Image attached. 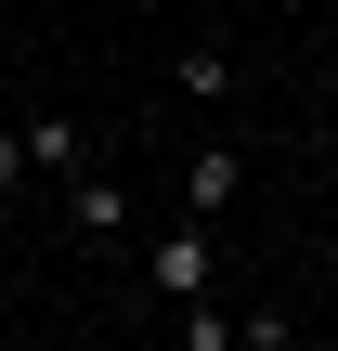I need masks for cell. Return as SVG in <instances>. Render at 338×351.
<instances>
[{
    "label": "cell",
    "instance_id": "obj_1",
    "mask_svg": "<svg viewBox=\"0 0 338 351\" xmlns=\"http://www.w3.org/2000/svg\"><path fill=\"white\" fill-rule=\"evenodd\" d=\"M26 169L78 182V169H91V130H78V117H39V130H26Z\"/></svg>",
    "mask_w": 338,
    "mask_h": 351
},
{
    "label": "cell",
    "instance_id": "obj_2",
    "mask_svg": "<svg viewBox=\"0 0 338 351\" xmlns=\"http://www.w3.org/2000/svg\"><path fill=\"white\" fill-rule=\"evenodd\" d=\"M234 182H248V156H234V143H208V156L182 169V208L208 221V208H234Z\"/></svg>",
    "mask_w": 338,
    "mask_h": 351
},
{
    "label": "cell",
    "instance_id": "obj_3",
    "mask_svg": "<svg viewBox=\"0 0 338 351\" xmlns=\"http://www.w3.org/2000/svg\"><path fill=\"white\" fill-rule=\"evenodd\" d=\"M156 300H208V234H195V221L156 247Z\"/></svg>",
    "mask_w": 338,
    "mask_h": 351
},
{
    "label": "cell",
    "instance_id": "obj_4",
    "mask_svg": "<svg viewBox=\"0 0 338 351\" xmlns=\"http://www.w3.org/2000/svg\"><path fill=\"white\" fill-rule=\"evenodd\" d=\"M65 208H78V234H130V182H104V169H78Z\"/></svg>",
    "mask_w": 338,
    "mask_h": 351
},
{
    "label": "cell",
    "instance_id": "obj_5",
    "mask_svg": "<svg viewBox=\"0 0 338 351\" xmlns=\"http://www.w3.org/2000/svg\"><path fill=\"white\" fill-rule=\"evenodd\" d=\"M182 91H195V104H221V91H234V52H208V39H195V52H182Z\"/></svg>",
    "mask_w": 338,
    "mask_h": 351
},
{
    "label": "cell",
    "instance_id": "obj_6",
    "mask_svg": "<svg viewBox=\"0 0 338 351\" xmlns=\"http://www.w3.org/2000/svg\"><path fill=\"white\" fill-rule=\"evenodd\" d=\"M13 169H26V130H0V208H13Z\"/></svg>",
    "mask_w": 338,
    "mask_h": 351
}]
</instances>
